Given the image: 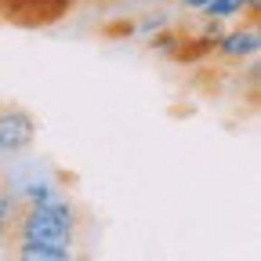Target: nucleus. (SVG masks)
Returning a JSON list of instances; mask_svg holds the SVG:
<instances>
[{"mask_svg":"<svg viewBox=\"0 0 261 261\" xmlns=\"http://www.w3.org/2000/svg\"><path fill=\"white\" fill-rule=\"evenodd\" d=\"M250 4H261V0H211V4H207L200 15H211V18H221V22H232V18H240Z\"/></svg>","mask_w":261,"mask_h":261,"instance_id":"obj_6","label":"nucleus"},{"mask_svg":"<svg viewBox=\"0 0 261 261\" xmlns=\"http://www.w3.org/2000/svg\"><path fill=\"white\" fill-rule=\"evenodd\" d=\"M37 138V120L22 106H0V149L4 152H25Z\"/></svg>","mask_w":261,"mask_h":261,"instance_id":"obj_3","label":"nucleus"},{"mask_svg":"<svg viewBox=\"0 0 261 261\" xmlns=\"http://www.w3.org/2000/svg\"><path fill=\"white\" fill-rule=\"evenodd\" d=\"M102 33L106 37H130V33H135V22H116V25H106Z\"/></svg>","mask_w":261,"mask_h":261,"instance_id":"obj_8","label":"nucleus"},{"mask_svg":"<svg viewBox=\"0 0 261 261\" xmlns=\"http://www.w3.org/2000/svg\"><path fill=\"white\" fill-rule=\"evenodd\" d=\"M76 8V0H8L0 22H11L22 29H40V25H55Z\"/></svg>","mask_w":261,"mask_h":261,"instance_id":"obj_2","label":"nucleus"},{"mask_svg":"<svg viewBox=\"0 0 261 261\" xmlns=\"http://www.w3.org/2000/svg\"><path fill=\"white\" fill-rule=\"evenodd\" d=\"M4 4H8V0H0V11H4Z\"/></svg>","mask_w":261,"mask_h":261,"instance_id":"obj_10","label":"nucleus"},{"mask_svg":"<svg viewBox=\"0 0 261 261\" xmlns=\"http://www.w3.org/2000/svg\"><path fill=\"white\" fill-rule=\"evenodd\" d=\"M76 207L69 200H58V196H47V200H25L18 196V211H15V228L11 240H40V243H55V247H69L76 243Z\"/></svg>","mask_w":261,"mask_h":261,"instance_id":"obj_1","label":"nucleus"},{"mask_svg":"<svg viewBox=\"0 0 261 261\" xmlns=\"http://www.w3.org/2000/svg\"><path fill=\"white\" fill-rule=\"evenodd\" d=\"M167 22H171L167 15H160V11H152V15L138 18V22H135V29H142V33H152V29H160V25H167Z\"/></svg>","mask_w":261,"mask_h":261,"instance_id":"obj_7","label":"nucleus"},{"mask_svg":"<svg viewBox=\"0 0 261 261\" xmlns=\"http://www.w3.org/2000/svg\"><path fill=\"white\" fill-rule=\"evenodd\" d=\"M8 254H15L22 261H69L73 257L69 247H55V243H40V240H15V243H8Z\"/></svg>","mask_w":261,"mask_h":261,"instance_id":"obj_4","label":"nucleus"},{"mask_svg":"<svg viewBox=\"0 0 261 261\" xmlns=\"http://www.w3.org/2000/svg\"><path fill=\"white\" fill-rule=\"evenodd\" d=\"M15 211H18V192L0 178V247H8L11 228H15Z\"/></svg>","mask_w":261,"mask_h":261,"instance_id":"obj_5","label":"nucleus"},{"mask_svg":"<svg viewBox=\"0 0 261 261\" xmlns=\"http://www.w3.org/2000/svg\"><path fill=\"white\" fill-rule=\"evenodd\" d=\"M178 4H181L185 11H196V15H200V11H203V8L211 4V0H178Z\"/></svg>","mask_w":261,"mask_h":261,"instance_id":"obj_9","label":"nucleus"}]
</instances>
